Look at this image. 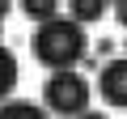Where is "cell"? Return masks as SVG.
<instances>
[{"label":"cell","mask_w":127,"mask_h":119,"mask_svg":"<svg viewBox=\"0 0 127 119\" xmlns=\"http://www.w3.org/2000/svg\"><path fill=\"white\" fill-rule=\"evenodd\" d=\"M85 30H81V21L76 17H59V13H51V17H42V26L34 30V38H30V51H34V60L51 72V68H72V64H81L85 60Z\"/></svg>","instance_id":"1"},{"label":"cell","mask_w":127,"mask_h":119,"mask_svg":"<svg viewBox=\"0 0 127 119\" xmlns=\"http://www.w3.org/2000/svg\"><path fill=\"white\" fill-rule=\"evenodd\" d=\"M0 30H4V17H0Z\"/></svg>","instance_id":"10"},{"label":"cell","mask_w":127,"mask_h":119,"mask_svg":"<svg viewBox=\"0 0 127 119\" xmlns=\"http://www.w3.org/2000/svg\"><path fill=\"white\" fill-rule=\"evenodd\" d=\"M114 4V17H119V26H127V0H110Z\"/></svg>","instance_id":"8"},{"label":"cell","mask_w":127,"mask_h":119,"mask_svg":"<svg viewBox=\"0 0 127 119\" xmlns=\"http://www.w3.org/2000/svg\"><path fill=\"white\" fill-rule=\"evenodd\" d=\"M17 60H13V51L4 47V43H0V98H9L13 89H17Z\"/></svg>","instance_id":"5"},{"label":"cell","mask_w":127,"mask_h":119,"mask_svg":"<svg viewBox=\"0 0 127 119\" xmlns=\"http://www.w3.org/2000/svg\"><path fill=\"white\" fill-rule=\"evenodd\" d=\"M68 4H72V17H76V21H97L110 0H68Z\"/></svg>","instance_id":"6"},{"label":"cell","mask_w":127,"mask_h":119,"mask_svg":"<svg viewBox=\"0 0 127 119\" xmlns=\"http://www.w3.org/2000/svg\"><path fill=\"white\" fill-rule=\"evenodd\" d=\"M42 111L55 115H85L89 111V81L72 68H51V77L42 81Z\"/></svg>","instance_id":"2"},{"label":"cell","mask_w":127,"mask_h":119,"mask_svg":"<svg viewBox=\"0 0 127 119\" xmlns=\"http://www.w3.org/2000/svg\"><path fill=\"white\" fill-rule=\"evenodd\" d=\"M30 115H42V102H30V98H0V119H30Z\"/></svg>","instance_id":"4"},{"label":"cell","mask_w":127,"mask_h":119,"mask_svg":"<svg viewBox=\"0 0 127 119\" xmlns=\"http://www.w3.org/2000/svg\"><path fill=\"white\" fill-rule=\"evenodd\" d=\"M9 9H13V0H0V17H9Z\"/></svg>","instance_id":"9"},{"label":"cell","mask_w":127,"mask_h":119,"mask_svg":"<svg viewBox=\"0 0 127 119\" xmlns=\"http://www.w3.org/2000/svg\"><path fill=\"white\" fill-rule=\"evenodd\" d=\"M21 13H26V17H34V21H42V17L59 13V0H21Z\"/></svg>","instance_id":"7"},{"label":"cell","mask_w":127,"mask_h":119,"mask_svg":"<svg viewBox=\"0 0 127 119\" xmlns=\"http://www.w3.org/2000/svg\"><path fill=\"white\" fill-rule=\"evenodd\" d=\"M97 94L110 111H127V60H110L97 77Z\"/></svg>","instance_id":"3"}]
</instances>
